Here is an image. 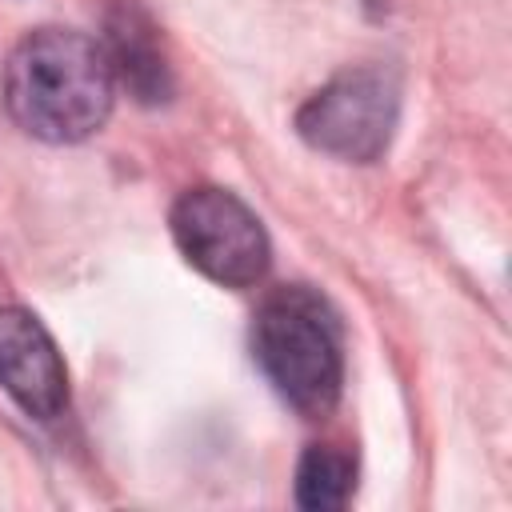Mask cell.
<instances>
[{"instance_id":"cell-1","label":"cell","mask_w":512,"mask_h":512,"mask_svg":"<svg viewBox=\"0 0 512 512\" xmlns=\"http://www.w3.org/2000/svg\"><path fill=\"white\" fill-rule=\"evenodd\" d=\"M116 76L104 44L72 28L28 32L4 60L0 96L16 128L48 144L92 136L112 112Z\"/></svg>"},{"instance_id":"cell-2","label":"cell","mask_w":512,"mask_h":512,"mask_svg":"<svg viewBox=\"0 0 512 512\" xmlns=\"http://www.w3.org/2000/svg\"><path fill=\"white\" fill-rule=\"evenodd\" d=\"M252 352L268 384L300 416H328L344 384L340 324L304 284L272 292L252 324Z\"/></svg>"},{"instance_id":"cell-3","label":"cell","mask_w":512,"mask_h":512,"mask_svg":"<svg viewBox=\"0 0 512 512\" xmlns=\"http://www.w3.org/2000/svg\"><path fill=\"white\" fill-rule=\"evenodd\" d=\"M172 236L184 260L224 288H252L272 260L256 212L228 188H188L172 208Z\"/></svg>"},{"instance_id":"cell-4","label":"cell","mask_w":512,"mask_h":512,"mask_svg":"<svg viewBox=\"0 0 512 512\" xmlns=\"http://www.w3.org/2000/svg\"><path fill=\"white\" fill-rule=\"evenodd\" d=\"M396 116V76L384 68H352L304 100V108L296 112V128L316 152L348 164H372L388 148Z\"/></svg>"},{"instance_id":"cell-5","label":"cell","mask_w":512,"mask_h":512,"mask_svg":"<svg viewBox=\"0 0 512 512\" xmlns=\"http://www.w3.org/2000/svg\"><path fill=\"white\" fill-rule=\"evenodd\" d=\"M0 388L36 420H56L68 408L64 356L28 308H0Z\"/></svg>"},{"instance_id":"cell-6","label":"cell","mask_w":512,"mask_h":512,"mask_svg":"<svg viewBox=\"0 0 512 512\" xmlns=\"http://www.w3.org/2000/svg\"><path fill=\"white\" fill-rule=\"evenodd\" d=\"M104 56L112 64V76L144 104L168 100L172 92V76H168V60L156 44L152 24L136 12V8H120L108 20V44Z\"/></svg>"},{"instance_id":"cell-7","label":"cell","mask_w":512,"mask_h":512,"mask_svg":"<svg viewBox=\"0 0 512 512\" xmlns=\"http://www.w3.org/2000/svg\"><path fill=\"white\" fill-rule=\"evenodd\" d=\"M356 488V460L332 444H312L296 464V504L308 512L344 508Z\"/></svg>"}]
</instances>
